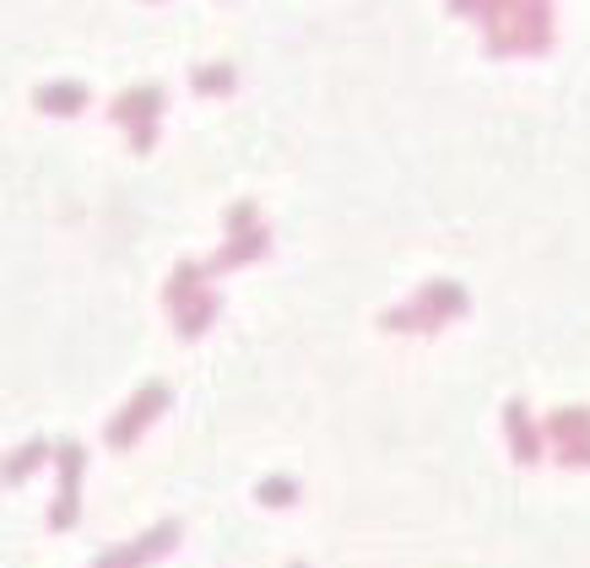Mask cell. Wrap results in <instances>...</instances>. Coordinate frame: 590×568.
I'll return each instance as SVG.
<instances>
[{
    "mask_svg": "<svg viewBox=\"0 0 590 568\" xmlns=\"http://www.w3.org/2000/svg\"><path fill=\"white\" fill-rule=\"evenodd\" d=\"M44 103H50V109H70V103H87V92H76V87H55V92H44Z\"/></svg>",
    "mask_w": 590,
    "mask_h": 568,
    "instance_id": "1",
    "label": "cell"
},
{
    "mask_svg": "<svg viewBox=\"0 0 590 568\" xmlns=\"http://www.w3.org/2000/svg\"><path fill=\"white\" fill-rule=\"evenodd\" d=\"M466 6H477V0H456V11H466Z\"/></svg>",
    "mask_w": 590,
    "mask_h": 568,
    "instance_id": "2",
    "label": "cell"
}]
</instances>
